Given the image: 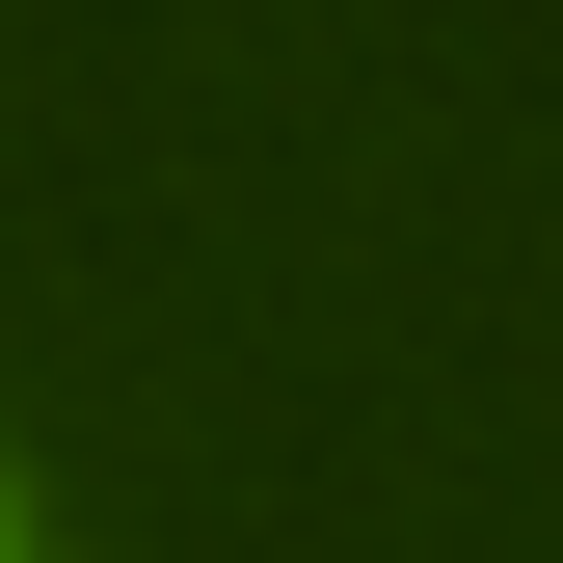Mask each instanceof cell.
<instances>
[{
	"label": "cell",
	"mask_w": 563,
	"mask_h": 563,
	"mask_svg": "<svg viewBox=\"0 0 563 563\" xmlns=\"http://www.w3.org/2000/svg\"><path fill=\"white\" fill-rule=\"evenodd\" d=\"M0 563H27V537H0Z\"/></svg>",
	"instance_id": "6da1fadb"
}]
</instances>
